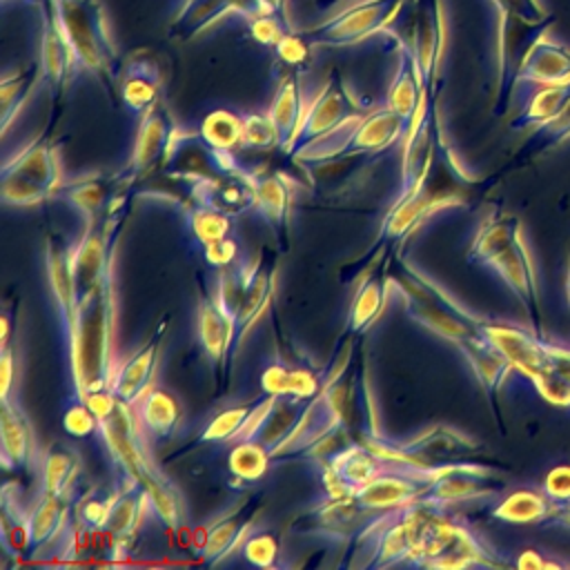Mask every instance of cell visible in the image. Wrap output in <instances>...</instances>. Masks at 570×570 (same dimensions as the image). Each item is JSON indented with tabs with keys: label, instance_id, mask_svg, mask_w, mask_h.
I'll return each instance as SVG.
<instances>
[{
	"label": "cell",
	"instance_id": "6da1fadb",
	"mask_svg": "<svg viewBox=\"0 0 570 570\" xmlns=\"http://www.w3.org/2000/svg\"><path fill=\"white\" fill-rule=\"evenodd\" d=\"M87 403L98 416V434L107 448L116 483H136L145 492L151 514L167 528H178L183 521L180 492L154 463L136 405L122 403L109 390L91 392Z\"/></svg>",
	"mask_w": 570,
	"mask_h": 570
},
{
	"label": "cell",
	"instance_id": "7a4b0ae2",
	"mask_svg": "<svg viewBox=\"0 0 570 570\" xmlns=\"http://www.w3.org/2000/svg\"><path fill=\"white\" fill-rule=\"evenodd\" d=\"M468 261L490 267L519 298L530 327L543 336V314L539 303V278L532 254L523 238V225L514 214L494 212L476 229Z\"/></svg>",
	"mask_w": 570,
	"mask_h": 570
},
{
	"label": "cell",
	"instance_id": "3957f363",
	"mask_svg": "<svg viewBox=\"0 0 570 570\" xmlns=\"http://www.w3.org/2000/svg\"><path fill=\"white\" fill-rule=\"evenodd\" d=\"M73 394L87 399L91 392L109 390L114 361V285L107 276L94 292L78 298L76 330L67 345Z\"/></svg>",
	"mask_w": 570,
	"mask_h": 570
},
{
	"label": "cell",
	"instance_id": "277c9868",
	"mask_svg": "<svg viewBox=\"0 0 570 570\" xmlns=\"http://www.w3.org/2000/svg\"><path fill=\"white\" fill-rule=\"evenodd\" d=\"M49 7L73 56L76 80L80 76H91L105 87H111L122 73V62L102 2L49 0Z\"/></svg>",
	"mask_w": 570,
	"mask_h": 570
},
{
	"label": "cell",
	"instance_id": "5b68a950",
	"mask_svg": "<svg viewBox=\"0 0 570 570\" xmlns=\"http://www.w3.org/2000/svg\"><path fill=\"white\" fill-rule=\"evenodd\" d=\"M407 125L387 105L356 111L341 125L296 149L289 158L303 165H321L334 158H347L356 154H376L405 138Z\"/></svg>",
	"mask_w": 570,
	"mask_h": 570
},
{
	"label": "cell",
	"instance_id": "8992f818",
	"mask_svg": "<svg viewBox=\"0 0 570 570\" xmlns=\"http://www.w3.org/2000/svg\"><path fill=\"white\" fill-rule=\"evenodd\" d=\"M508 563L468 521L448 514V508H432L414 566L505 568Z\"/></svg>",
	"mask_w": 570,
	"mask_h": 570
},
{
	"label": "cell",
	"instance_id": "52a82bcc",
	"mask_svg": "<svg viewBox=\"0 0 570 570\" xmlns=\"http://www.w3.org/2000/svg\"><path fill=\"white\" fill-rule=\"evenodd\" d=\"M361 443L372 448L390 463L416 468H439L448 463L476 461L483 454V445L479 441L450 425H432L410 439H387L370 428L367 432H363Z\"/></svg>",
	"mask_w": 570,
	"mask_h": 570
},
{
	"label": "cell",
	"instance_id": "ba28073f",
	"mask_svg": "<svg viewBox=\"0 0 570 570\" xmlns=\"http://www.w3.org/2000/svg\"><path fill=\"white\" fill-rule=\"evenodd\" d=\"M2 200L13 207L40 205L49 198H58L65 183L58 147L38 138L27 142L16 156L2 163Z\"/></svg>",
	"mask_w": 570,
	"mask_h": 570
},
{
	"label": "cell",
	"instance_id": "9c48e42d",
	"mask_svg": "<svg viewBox=\"0 0 570 570\" xmlns=\"http://www.w3.org/2000/svg\"><path fill=\"white\" fill-rule=\"evenodd\" d=\"M403 4L405 0H363L330 13L301 33L312 47H350L370 36H381Z\"/></svg>",
	"mask_w": 570,
	"mask_h": 570
},
{
	"label": "cell",
	"instance_id": "30bf717a",
	"mask_svg": "<svg viewBox=\"0 0 570 570\" xmlns=\"http://www.w3.org/2000/svg\"><path fill=\"white\" fill-rule=\"evenodd\" d=\"M554 24V16H546L543 20H528L514 13H499V71H497V100L494 114H505L510 98L514 94V82L519 67L530 51V47L546 36V31Z\"/></svg>",
	"mask_w": 570,
	"mask_h": 570
},
{
	"label": "cell",
	"instance_id": "8fae6325",
	"mask_svg": "<svg viewBox=\"0 0 570 570\" xmlns=\"http://www.w3.org/2000/svg\"><path fill=\"white\" fill-rule=\"evenodd\" d=\"M505 483L501 481L499 472L481 461H463V463H448L443 465L434 481L425 488L421 503L448 508L461 501L472 499H490L501 494Z\"/></svg>",
	"mask_w": 570,
	"mask_h": 570
},
{
	"label": "cell",
	"instance_id": "7c38bea8",
	"mask_svg": "<svg viewBox=\"0 0 570 570\" xmlns=\"http://www.w3.org/2000/svg\"><path fill=\"white\" fill-rule=\"evenodd\" d=\"M374 517L376 512L365 510L354 494H327L323 501L301 512L289 530L345 543L354 541Z\"/></svg>",
	"mask_w": 570,
	"mask_h": 570
},
{
	"label": "cell",
	"instance_id": "4fadbf2b",
	"mask_svg": "<svg viewBox=\"0 0 570 570\" xmlns=\"http://www.w3.org/2000/svg\"><path fill=\"white\" fill-rule=\"evenodd\" d=\"M479 332L512 363L517 374H523L532 383L546 374L550 361V341L539 336L532 327L528 330L523 325L481 316Z\"/></svg>",
	"mask_w": 570,
	"mask_h": 570
},
{
	"label": "cell",
	"instance_id": "5bb4252c",
	"mask_svg": "<svg viewBox=\"0 0 570 570\" xmlns=\"http://www.w3.org/2000/svg\"><path fill=\"white\" fill-rule=\"evenodd\" d=\"M392 465L365 443H350L323 459L325 494H352Z\"/></svg>",
	"mask_w": 570,
	"mask_h": 570
},
{
	"label": "cell",
	"instance_id": "9a60e30c",
	"mask_svg": "<svg viewBox=\"0 0 570 570\" xmlns=\"http://www.w3.org/2000/svg\"><path fill=\"white\" fill-rule=\"evenodd\" d=\"M358 109L350 100L347 91L343 89L341 80L336 76H330L323 89L316 94V98L303 109V116L298 120V127L285 149L287 156H292L296 149L305 147L307 142L316 140L318 136L327 134L336 125H341L345 118L356 114Z\"/></svg>",
	"mask_w": 570,
	"mask_h": 570
},
{
	"label": "cell",
	"instance_id": "2e32d148",
	"mask_svg": "<svg viewBox=\"0 0 570 570\" xmlns=\"http://www.w3.org/2000/svg\"><path fill=\"white\" fill-rule=\"evenodd\" d=\"M176 129H178V125L174 122V118L163 100H158L154 107L147 109V114L140 118V125L136 131L129 165L120 178L122 185L134 183L140 174L151 169L158 160H165Z\"/></svg>",
	"mask_w": 570,
	"mask_h": 570
},
{
	"label": "cell",
	"instance_id": "e0dca14e",
	"mask_svg": "<svg viewBox=\"0 0 570 570\" xmlns=\"http://www.w3.org/2000/svg\"><path fill=\"white\" fill-rule=\"evenodd\" d=\"M36 13L40 20V85L56 98L62 89H69L76 82L73 56L53 20L49 0H36Z\"/></svg>",
	"mask_w": 570,
	"mask_h": 570
},
{
	"label": "cell",
	"instance_id": "ac0fdd59",
	"mask_svg": "<svg viewBox=\"0 0 570 570\" xmlns=\"http://www.w3.org/2000/svg\"><path fill=\"white\" fill-rule=\"evenodd\" d=\"M196 334L205 356L209 358V365L218 370L223 363L227 372L236 352V323L220 309L212 292L198 296Z\"/></svg>",
	"mask_w": 570,
	"mask_h": 570
},
{
	"label": "cell",
	"instance_id": "d6986e66",
	"mask_svg": "<svg viewBox=\"0 0 570 570\" xmlns=\"http://www.w3.org/2000/svg\"><path fill=\"white\" fill-rule=\"evenodd\" d=\"M160 354H163V332H156L129 358L116 365L109 383V392L122 403L136 405L147 394V390H151V381L158 370Z\"/></svg>",
	"mask_w": 570,
	"mask_h": 570
},
{
	"label": "cell",
	"instance_id": "ffe728a7",
	"mask_svg": "<svg viewBox=\"0 0 570 570\" xmlns=\"http://www.w3.org/2000/svg\"><path fill=\"white\" fill-rule=\"evenodd\" d=\"M261 9L258 0H183L176 18L171 20V38H194L207 31L212 24L220 22L227 16L249 18Z\"/></svg>",
	"mask_w": 570,
	"mask_h": 570
},
{
	"label": "cell",
	"instance_id": "44dd1931",
	"mask_svg": "<svg viewBox=\"0 0 570 570\" xmlns=\"http://www.w3.org/2000/svg\"><path fill=\"white\" fill-rule=\"evenodd\" d=\"M252 187H254V207L256 212L274 232L281 247L287 245V232H289V212H292V180L283 176L281 171L274 174H252Z\"/></svg>",
	"mask_w": 570,
	"mask_h": 570
},
{
	"label": "cell",
	"instance_id": "7402d4cb",
	"mask_svg": "<svg viewBox=\"0 0 570 570\" xmlns=\"http://www.w3.org/2000/svg\"><path fill=\"white\" fill-rule=\"evenodd\" d=\"M163 73L160 65L149 56H134L122 65L120 73V102L134 118H142L149 107L160 100Z\"/></svg>",
	"mask_w": 570,
	"mask_h": 570
},
{
	"label": "cell",
	"instance_id": "603a6c76",
	"mask_svg": "<svg viewBox=\"0 0 570 570\" xmlns=\"http://www.w3.org/2000/svg\"><path fill=\"white\" fill-rule=\"evenodd\" d=\"M45 263H47V276L51 285V294L58 307V318L62 325L65 343L69 345L76 330V287H73V274H71V254L69 247L60 245L53 238H47L45 243Z\"/></svg>",
	"mask_w": 570,
	"mask_h": 570
},
{
	"label": "cell",
	"instance_id": "cb8c5ba5",
	"mask_svg": "<svg viewBox=\"0 0 570 570\" xmlns=\"http://www.w3.org/2000/svg\"><path fill=\"white\" fill-rule=\"evenodd\" d=\"M0 445H2V463L4 468H36L38 470V452H36V434L27 419V414L11 403V399H2L0 410Z\"/></svg>",
	"mask_w": 570,
	"mask_h": 570
},
{
	"label": "cell",
	"instance_id": "d4e9b609",
	"mask_svg": "<svg viewBox=\"0 0 570 570\" xmlns=\"http://www.w3.org/2000/svg\"><path fill=\"white\" fill-rule=\"evenodd\" d=\"M73 494H51V492H38L36 503L29 508L27 514V530H29V548L27 554L42 552L67 525L71 512H73Z\"/></svg>",
	"mask_w": 570,
	"mask_h": 570
},
{
	"label": "cell",
	"instance_id": "484cf974",
	"mask_svg": "<svg viewBox=\"0 0 570 570\" xmlns=\"http://www.w3.org/2000/svg\"><path fill=\"white\" fill-rule=\"evenodd\" d=\"M570 80V49L561 42L541 36L525 53L514 87L523 85H557Z\"/></svg>",
	"mask_w": 570,
	"mask_h": 570
},
{
	"label": "cell",
	"instance_id": "4316f807",
	"mask_svg": "<svg viewBox=\"0 0 570 570\" xmlns=\"http://www.w3.org/2000/svg\"><path fill=\"white\" fill-rule=\"evenodd\" d=\"M392 49L396 53V71L394 78L390 82L387 89V98L385 105L405 120V125L410 127V120L414 118L421 100L428 96L419 65L412 56V51L407 47H403L401 42H392Z\"/></svg>",
	"mask_w": 570,
	"mask_h": 570
},
{
	"label": "cell",
	"instance_id": "83f0119b",
	"mask_svg": "<svg viewBox=\"0 0 570 570\" xmlns=\"http://www.w3.org/2000/svg\"><path fill=\"white\" fill-rule=\"evenodd\" d=\"M327 381V374L309 367V365H289L283 361H272L261 374V387L265 394L276 399H314Z\"/></svg>",
	"mask_w": 570,
	"mask_h": 570
},
{
	"label": "cell",
	"instance_id": "f1b7e54d",
	"mask_svg": "<svg viewBox=\"0 0 570 570\" xmlns=\"http://www.w3.org/2000/svg\"><path fill=\"white\" fill-rule=\"evenodd\" d=\"M456 350L470 363L476 381L485 390V394H488V399H490V403L494 405V412H497V392L503 385V381L510 374H514L512 363L481 334L456 343Z\"/></svg>",
	"mask_w": 570,
	"mask_h": 570
},
{
	"label": "cell",
	"instance_id": "f546056e",
	"mask_svg": "<svg viewBox=\"0 0 570 570\" xmlns=\"http://www.w3.org/2000/svg\"><path fill=\"white\" fill-rule=\"evenodd\" d=\"M392 289H394V278L392 276L379 274V272L367 274L361 281V285L356 287L354 296H352V305H350V312H347L345 334L347 336H358V334L367 332L370 325L383 312Z\"/></svg>",
	"mask_w": 570,
	"mask_h": 570
},
{
	"label": "cell",
	"instance_id": "4dcf8cb0",
	"mask_svg": "<svg viewBox=\"0 0 570 570\" xmlns=\"http://www.w3.org/2000/svg\"><path fill=\"white\" fill-rule=\"evenodd\" d=\"M136 414H138V421H140L147 439L165 441L178 430L183 410H180L178 399L171 392H167L163 387H151L136 403Z\"/></svg>",
	"mask_w": 570,
	"mask_h": 570
},
{
	"label": "cell",
	"instance_id": "1f68e13d",
	"mask_svg": "<svg viewBox=\"0 0 570 570\" xmlns=\"http://www.w3.org/2000/svg\"><path fill=\"white\" fill-rule=\"evenodd\" d=\"M58 198H62L71 209H76L85 223L100 220L109 207V180H105L98 174H85L76 176L71 180H65Z\"/></svg>",
	"mask_w": 570,
	"mask_h": 570
},
{
	"label": "cell",
	"instance_id": "d6a6232c",
	"mask_svg": "<svg viewBox=\"0 0 570 570\" xmlns=\"http://www.w3.org/2000/svg\"><path fill=\"white\" fill-rule=\"evenodd\" d=\"M38 472H40V492L73 494L76 481L80 474V456L76 454L73 448L53 443L42 452Z\"/></svg>",
	"mask_w": 570,
	"mask_h": 570
},
{
	"label": "cell",
	"instance_id": "836d02e7",
	"mask_svg": "<svg viewBox=\"0 0 570 570\" xmlns=\"http://www.w3.org/2000/svg\"><path fill=\"white\" fill-rule=\"evenodd\" d=\"M303 94H301V80H298V71L296 69H287L285 76L278 82V89L272 98V105L267 107V114L272 118V122L278 129V138H281V149L285 151L296 127L298 120L303 116Z\"/></svg>",
	"mask_w": 570,
	"mask_h": 570
},
{
	"label": "cell",
	"instance_id": "e575fe53",
	"mask_svg": "<svg viewBox=\"0 0 570 570\" xmlns=\"http://www.w3.org/2000/svg\"><path fill=\"white\" fill-rule=\"evenodd\" d=\"M557 510V503L541 490L523 488L505 494L492 510L490 517L505 523H539Z\"/></svg>",
	"mask_w": 570,
	"mask_h": 570
},
{
	"label": "cell",
	"instance_id": "d590c367",
	"mask_svg": "<svg viewBox=\"0 0 570 570\" xmlns=\"http://www.w3.org/2000/svg\"><path fill=\"white\" fill-rule=\"evenodd\" d=\"M272 461L274 456L267 445H263L258 439H243L234 441V448L227 454V470L234 485L249 488L267 476Z\"/></svg>",
	"mask_w": 570,
	"mask_h": 570
},
{
	"label": "cell",
	"instance_id": "8d00e7d4",
	"mask_svg": "<svg viewBox=\"0 0 570 570\" xmlns=\"http://www.w3.org/2000/svg\"><path fill=\"white\" fill-rule=\"evenodd\" d=\"M245 503V501H243ZM243 503L234 505L229 517H220L212 528H207L203 539V557L205 563H218L223 557H227L232 550L243 546L245 537L252 532L254 519H243L240 510Z\"/></svg>",
	"mask_w": 570,
	"mask_h": 570
},
{
	"label": "cell",
	"instance_id": "74e56055",
	"mask_svg": "<svg viewBox=\"0 0 570 570\" xmlns=\"http://www.w3.org/2000/svg\"><path fill=\"white\" fill-rule=\"evenodd\" d=\"M568 100H570V80L557 82V85H541L530 94L521 111L512 118L510 129L519 131L525 127H539L546 120H550Z\"/></svg>",
	"mask_w": 570,
	"mask_h": 570
},
{
	"label": "cell",
	"instance_id": "f35d334b",
	"mask_svg": "<svg viewBox=\"0 0 570 570\" xmlns=\"http://www.w3.org/2000/svg\"><path fill=\"white\" fill-rule=\"evenodd\" d=\"M185 223L191 240L200 249L234 234V216L194 198L185 207Z\"/></svg>",
	"mask_w": 570,
	"mask_h": 570
},
{
	"label": "cell",
	"instance_id": "ab89813d",
	"mask_svg": "<svg viewBox=\"0 0 570 570\" xmlns=\"http://www.w3.org/2000/svg\"><path fill=\"white\" fill-rule=\"evenodd\" d=\"M274 285H276V272H267L263 269L261 261L256 263V269L249 278L240 312L236 316V350L240 345V341L245 338V334L249 332V327L258 321V316L267 309L272 296H274Z\"/></svg>",
	"mask_w": 570,
	"mask_h": 570
},
{
	"label": "cell",
	"instance_id": "60d3db41",
	"mask_svg": "<svg viewBox=\"0 0 570 570\" xmlns=\"http://www.w3.org/2000/svg\"><path fill=\"white\" fill-rule=\"evenodd\" d=\"M243 114L227 107H218L203 118L198 134L214 151L234 154L238 147H243Z\"/></svg>",
	"mask_w": 570,
	"mask_h": 570
},
{
	"label": "cell",
	"instance_id": "b9f144b4",
	"mask_svg": "<svg viewBox=\"0 0 570 570\" xmlns=\"http://www.w3.org/2000/svg\"><path fill=\"white\" fill-rule=\"evenodd\" d=\"M548 350H550L548 370L532 385L539 390V394L546 401L570 407V347H563L550 341Z\"/></svg>",
	"mask_w": 570,
	"mask_h": 570
},
{
	"label": "cell",
	"instance_id": "7bdbcfd3",
	"mask_svg": "<svg viewBox=\"0 0 570 570\" xmlns=\"http://www.w3.org/2000/svg\"><path fill=\"white\" fill-rule=\"evenodd\" d=\"M40 82V67L7 71L0 82V107H2V134H7L11 120L29 100L33 87Z\"/></svg>",
	"mask_w": 570,
	"mask_h": 570
},
{
	"label": "cell",
	"instance_id": "ee69618b",
	"mask_svg": "<svg viewBox=\"0 0 570 570\" xmlns=\"http://www.w3.org/2000/svg\"><path fill=\"white\" fill-rule=\"evenodd\" d=\"M568 138H570V100L550 120L534 127V131L530 134V138L521 147V151L517 154V160L530 163L537 156L550 151L552 147L566 142Z\"/></svg>",
	"mask_w": 570,
	"mask_h": 570
},
{
	"label": "cell",
	"instance_id": "f6af8a7d",
	"mask_svg": "<svg viewBox=\"0 0 570 570\" xmlns=\"http://www.w3.org/2000/svg\"><path fill=\"white\" fill-rule=\"evenodd\" d=\"M13 483H7L2 488V546L9 554H27L29 548V530H27V514L18 501V497L11 494Z\"/></svg>",
	"mask_w": 570,
	"mask_h": 570
},
{
	"label": "cell",
	"instance_id": "bcb514c9",
	"mask_svg": "<svg viewBox=\"0 0 570 570\" xmlns=\"http://www.w3.org/2000/svg\"><path fill=\"white\" fill-rule=\"evenodd\" d=\"M62 428L67 434L85 439L100 432V423L87 399L71 392V396L62 405Z\"/></svg>",
	"mask_w": 570,
	"mask_h": 570
},
{
	"label": "cell",
	"instance_id": "7dc6e473",
	"mask_svg": "<svg viewBox=\"0 0 570 570\" xmlns=\"http://www.w3.org/2000/svg\"><path fill=\"white\" fill-rule=\"evenodd\" d=\"M249 412H252V403L236 405V407L220 412L218 416H214L207 423V428L200 434V441L203 443H234V439L238 436L240 428L245 425Z\"/></svg>",
	"mask_w": 570,
	"mask_h": 570
},
{
	"label": "cell",
	"instance_id": "c3c4849f",
	"mask_svg": "<svg viewBox=\"0 0 570 570\" xmlns=\"http://www.w3.org/2000/svg\"><path fill=\"white\" fill-rule=\"evenodd\" d=\"M243 147L249 149H272L281 147L278 129L272 122L267 111H254V114H243Z\"/></svg>",
	"mask_w": 570,
	"mask_h": 570
},
{
	"label": "cell",
	"instance_id": "681fc988",
	"mask_svg": "<svg viewBox=\"0 0 570 570\" xmlns=\"http://www.w3.org/2000/svg\"><path fill=\"white\" fill-rule=\"evenodd\" d=\"M240 552L256 568H272L278 557V539L269 530H254L245 537Z\"/></svg>",
	"mask_w": 570,
	"mask_h": 570
},
{
	"label": "cell",
	"instance_id": "f907efd6",
	"mask_svg": "<svg viewBox=\"0 0 570 570\" xmlns=\"http://www.w3.org/2000/svg\"><path fill=\"white\" fill-rule=\"evenodd\" d=\"M245 22H247L252 38L265 47H276L281 42V38L292 29V24H287L283 18H278L265 9H258L256 13L245 18Z\"/></svg>",
	"mask_w": 570,
	"mask_h": 570
},
{
	"label": "cell",
	"instance_id": "816d5d0a",
	"mask_svg": "<svg viewBox=\"0 0 570 570\" xmlns=\"http://www.w3.org/2000/svg\"><path fill=\"white\" fill-rule=\"evenodd\" d=\"M203 252V258L207 261V265L216 267V269H225V267H238L243 263H247V256H245V249H243V243L238 240L236 234H229L207 247L200 249Z\"/></svg>",
	"mask_w": 570,
	"mask_h": 570
},
{
	"label": "cell",
	"instance_id": "f5cc1de1",
	"mask_svg": "<svg viewBox=\"0 0 570 570\" xmlns=\"http://www.w3.org/2000/svg\"><path fill=\"white\" fill-rule=\"evenodd\" d=\"M309 42L305 40V36L303 33H296L294 29H289L283 38H281V42L274 47V51H276V56H278V60L287 67V69H296V67H301V65H305L307 62V58H309Z\"/></svg>",
	"mask_w": 570,
	"mask_h": 570
},
{
	"label": "cell",
	"instance_id": "db71d44e",
	"mask_svg": "<svg viewBox=\"0 0 570 570\" xmlns=\"http://www.w3.org/2000/svg\"><path fill=\"white\" fill-rule=\"evenodd\" d=\"M543 492L557 503H570V463L554 465L543 481Z\"/></svg>",
	"mask_w": 570,
	"mask_h": 570
},
{
	"label": "cell",
	"instance_id": "11a10c76",
	"mask_svg": "<svg viewBox=\"0 0 570 570\" xmlns=\"http://www.w3.org/2000/svg\"><path fill=\"white\" fill-rule=\"evenodd\" d=\"M497 9V13H514L528 20H543L550 16L539 0H490Z\"/></svg>",
	"mask_w": 570,
	"mask_h": 570
},
{
	"label": "cell",
	"instance_id": "9f6ffc18",
	"mask_svg": "<svg viewBox=\"0 0 570 570\" xmlns=\"http://www.w3.org/2000/svg\"><path fill=\"white\" fill-rule=\"evenodd\" d=\"M517 568H523V570H543V568H570V561H563V559H546L541 557L539 550H521L519 559L514 561Z\"/></svg>",
	"mask_w": 570,
	"mask_h": 570
},
{
	"label": "cell",
	"instance_id": "6f0895ef",
	"mask_svg": "<svg viewBox=\"0 0 570 570\" xmlns=\"http://www.w3.org/2000/svg\"><path fill=\"white\" fill-rule=\"evenodd\" d=\"M16 379V356L9 345L2 347V358H0V399H11V387Z\"/></svg>",
	"mask_w": 570,
	"mask_h": 570
},
{
	"label": "cell",
	"instance_id": "680465c9",
	"mask_svg": "<svg viewBox=\"0 0 570 570\" xmlns=\"http://www.w3.org/2000/svg\"><path fill=\"white\" fill-rule=\"evenodd\" d=\"M543 525H557V528H568L570 530V503L557 505V510L543 521Z\"/></svg>",
	"mask_w": 570,
	"mask_h": 570
},
{
	"label": "cell",
	"instance_id": "91938a15",
	"mask_svg": "<svg viewBox=\"0 0 570 570\" xmlns=\"http://www.w3.org/2000/svg\"><path fill=\"white\" fill-rule=\"evenodd\" d=\"M258 4H261V9L274 13V16L283 18L287 24H292L289 16H287V0H258Z\"/></svg>",
	"mask_w": 570,
	"mask_h": 570
},
{
	"label": "cell",
	"instance_id": "94428289",
	"mask_svg": "<svg viewBox=\"0 0 570 570\" xmlns=\"http://www.w3.org/2000/svg\"><path fill=\"white\" fill-rule=\"evenodd\" d=\"M316 2V9L323 11V13H336L350 4H356V2H363V0H314Z\"/></svg>",
	"mask_w": 570,
	"mask_h": 570
},
{
	"label": "cell",
	"instance_id": "6125c7cd",
	"mask_svg": "<svg viewBox=\"0 0 570 570\" xmlns=\"http://www.w3.org/2000/svg\"><path fill=\"white\" fill-rule=\"evenodd\" d=\"M566 296H568V305H570V249H568V276H566Z\"/></svg>",
	"mask_w": 570,
	"mask_h": 570
}]
</instances>
